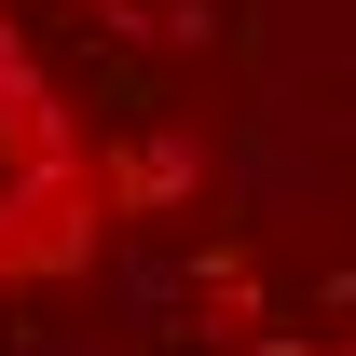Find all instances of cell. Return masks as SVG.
<instances>
[{"instance_id":"obj_3","label":"cell","mask_w":356,"mask_h":356,"mask_svg":"<svg viewBox=\"0 0 356 356\" xmlns=\"http://www.w3.org/2000/svg\"><path fill=\"white\" fill-rule=\"evenodd\" d=\"M192 302H220V315H261V274H247V247H206V261H192Z\"/></svg>"},{"instance_id":"obj_1","label":"cell","mask_w":356,"mask_h":356,"mask_svg":"<svg viewBox=\"0 0 356 356\" xmlns=\"http://www.w3.org/2000/svg\"><path fill=\"white\" fill-rule=\"evenodd\" d=\"M96 233H110V178H96V165L0 178V288H28V274H83Z\"/></svg>"},{"instance_id":"obj_2","label":"cell","mask_w":356,"mask_h":356,"mask_svg":"<svg viewBox=\"0 0 356 356\" xmlns=\"http://www.w3.org/2000/svg\"><path fill=\"white\" fill-rule=\"evenodd\" d=\"M96 178H110V220H124V206H178V192H192L206 165H192L178 137H124V151H110Z\"/></svg>"}]
</instances>
